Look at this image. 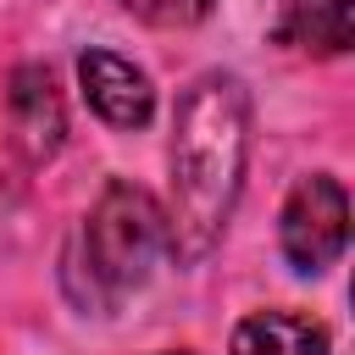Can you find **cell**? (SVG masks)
<instances>
[{"label": "cell", "mask_w": 355, "mask_h": 355, "mask_svg": "<svg viewBox=\"0 0 355 355\" xmlns=\"http://www.w3.org/2000/svg\"><path fill=\"white\" fill-rule=\"evenodd\" d=\"M139 22H155V28H194L211 17V0H122Z\"/></svg>", "instance_id": "obj_8"}, {"label": "cell", "mask_w": 355, "mask_h": 355, "mask_svg": "<svg viewBox=\"0 0 355 355\" xmlns=\"http://www.w3.org/2000/svg\"><path fill=\"white\" fill-rule=\"evenodd\" d=\"M6 116H11V144L28 166H44L61 139H67V111H61V89L50 78V67L28 61L11 72V89H6Z\"/></svg>", "instance_id": "obj_4"}, {"label": "cell", "mask_w": 355, "mask_h": 355, "mask_svg": "<svg viewBox=\"0 0 355 355\" xmlns=\"http://www.w3.org/2000/svg\"><path fill=\"white\" fill-rule=\"evenodd\" d=\"M78 89H83L89 111L105 116L111 128H144L155 116V89H150L144 67H133L116 50H83L78 55Z\"/></svg>", "instance_id": "obj_5"}, {"label": "cell", "mask_w": 355, "mask_h": 355, "mask_svg": "<svg viewBox=\"0 0 355 355\" xmlns=\"http://www.w3.org/2000/svg\"><path fill=\"white\" fill-rule=\"evenodd\" d=\"M233 355H327V327L300 311H255L233 327Z\"/></svg>", "instance_id": "obj_7"}, {"label": "cell", "mask_w": 355, "mask_h": 355, "mask_svg": "<svg viewBox=\"0 0 355 355\" xmlns=\"http://www.w3.org/2000/svg\"><path fill=\"white\" fill-rule=\"evenodd\" d=\"M250 161V89L233 72H200L172 116V211L166 239L178 261L211 255Z\"/></svg>", "instance_id": "obj_1"}, {"label": "cell", "mask_w": 355, "mask_h": 355, "mask_svg": "<svg viewBox=\"0 0 355 355\" xmlns=\"http://www.w3.org/2000/svg\"><path fill=\"white\" fill-rule=\"evenodd\" d=\"M166 355H189V349H166Z\"/></svg>", "instance_id": "obj_9"}, {"label": "cell", "mask_w": 355, "mask_h": 355, "mask_svg": "<svg viewBox=\"0 0 355 355\" xmlns=\"http://www.w3.org/2000/svg\"><path fill=\"white\" fill-rule=\"evenodd\" d=\"M272 39L305 55H344L355 44V0H277Z\"/></svg>", "instance_id": "obj_6"}, {"label": "cell", "mask_w": 355, "mask_h": 355, "mask_svg": "<svg viewBox=\"0 0 355 355\" xmlns=\"http://www.w3.org/2000/svg\"><path fill=\"white\" fill-rule=\"evenodd\" d=\"M277 244H283V261L294 272H305V277L327 272L349 244V194H344V183L327 178V172L300 178L283 200Z\"/></svg>", "instance_id": "obj_3"}, {"label": "cell", "mask_w": 355, "mask_h": 355, "mask_svg": "<svg viewBox=\"0 0 355 355\" xmlns=\"http://www.w3.org/2000/svg\"><path fill=\"white\" fill-rule=\"evenodd\" d=\"M161 255H172L161 200L150 189L116 178L100 189V200L89 205L83 227L72 233V244L61 255L67 300L89 316H111L133 288L150 283Z\"/></svg>", "instance_id": "obj_2"}]
</instances>
